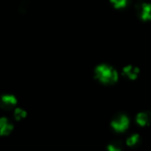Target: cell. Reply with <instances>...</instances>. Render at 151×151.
<instances>
[{
    "instance_id": "obj_1",
    "label": "cell",
    "mask_w": 151,
    "mask_h": 151,
    "mask_svg": "<svg viewBox=\"0 0 151 151\" xmlns=\"http://www.w3.org/2000/svg\"><path fill=\"white\" fill-rule=\"evenodd\" d=\"M119 73L111 65L99 64L94 69V79L104 87H111L116 85L119 81Z\"/></svg>"
},
{
    "instance_id": "obj_2",
    "label": "cell",
    "mask_w": 151,
    "mask_h": 151,
    "mask_svg": "<svg viewBox=\"0 0 151 151\" xmlns=\"http://www.w3.org/2000/svg\"><path fill=\"white\" fill-rule=\"evenodd\" d=\"M133 120L129 115L125 112H118L111 119L110 127L115 134L126 135L130 132Z\"/></svg>"
},
{
    "instance_id": "obj_3",
    "label": "cell",
    "mask_w": 151,
    "mask_h": 151,
    "mask_svg": "<svg viewBox=\"0 0 151 151\" xmlns=\"http://www.w3.org/2000/svg\"><path fill=\"white\" fill-rule=\"evenodd\" d=\"M19 104L17 96L10 92L0 94V110L4 111H12Z\"/></svg>"
},
{
    "instance_id": "obj_4",
    "label": "cell",
    "mask_w": 151,
    "mask_h": 151,
    "mask_svg": "<svg viewBox=\"0 0 151 151\" xmlns=\"http://www.w3.org/2000/svg\"><path fill=\"white\" fill-rule=\"evenodd\" d=\"M133 123L139 128H146L151 125V111L144 110L137 112L133 119Z\"/></svg>"
},
{
    "instance_id": "obj_5",
    "label": "cell",
    "mask_w": 151,
    "mask_h": 151,
    "mask_svg": "<svg viewBox=\"0 0 151 151\" xmlns=\"http://www.w3.org/2000/svg\"><path fill=\"white\" fill-rule=\"evenodd\" d=\"M14 129L13 121L5 115H0V137L9 136Z\"/></svg>"
},
{
    "instance_id": "obj_6",
    "label": "cell",
    "mask_w": 151,
    "mask_h": 151,
    "mask_svg": "<svg viewBox=\"0 0 151 151\" xmlns=\"http://www.w3.org/2000/svg\"><path fill=\"white\" fill-rule=\"evenodd\" d=\"M140 69L133 65H125L122 69V76L128 81H134L139 78Z\"/></svg>"
},
{
    "instance_id": "obj_7",
    "label": "cell",
    "mask_w": 151,
    "mask_h": 151,
    "mask_svg": "<svg viewBox=\"0 0 151 151\" xmlns=\"http://www.w3.org/2000/svg\"><path fill=\"white\" fill-rule=\"evenodd\" d=\"M136 11L139 18L143 21L151 20V4L146 2H140L136 5Z\"/></svg>"
},
{
    "instance_id": "obj_8",
    "label": "cell",
    "mask_w": 151,
    "mask_h": 151,
    "mask_svg": "<svg viewBox=\"0 0 151 151\" xmlns=\"http://www.w3.org/2000/svg\"><path fill=\"white\" fill-rule=\"evenodd\" d=\"M27 111L22 106H17L12 111V120H14V122H20L27 117Z\"/></svg>"
},
{
    "instance_id": "obj_9",
    "label": "cell",
    "mask_w": 151,
    "mask_h": 151,
    "mask_svg": "<svg viewBox=\"0 0 151 151\" xmlns=\"http://www.w3.org/2000/svg\"><path fill=\"white\" fill-rule=\"evenodd\" d=\"M110 2L116 9H123L127 7L129 0H110Z\"/></svg>"
}]
</instances>
